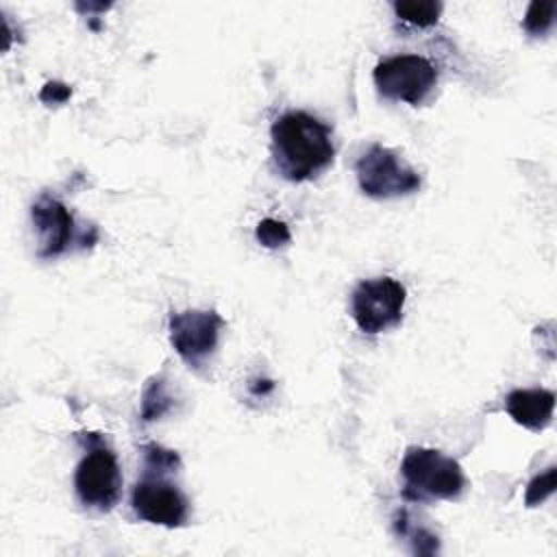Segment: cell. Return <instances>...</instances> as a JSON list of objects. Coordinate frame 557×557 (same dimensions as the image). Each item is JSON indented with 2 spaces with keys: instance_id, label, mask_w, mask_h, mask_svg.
I'll return each mask as SVG.
<instances>
[{
  "instance_id": "6da1fadb",
  "label": "cell",
  "mask_w": 557,
  "mask_h": 557,
  "mask_svg": "<svg viewBox=\"0 0 557 557\" xmlns=\"http://www.w3.org/2000/svg\"><path fill=\"white\" fill-rule=\"evenodd\" d=\"M270 148L276 172L302 183L320 176L335 159L331 128L307 111H285L272 122Z\"/></svg>"
},
{
  "instance_id": "2e32d148",
  "label": "cell",
  "mask_w": 557,
  "mask_h": 557,
  "mask_svg": "<svg viewBox=\"0 0 557 557\" xmlns=\"http://www.w3.org/2000/svg\"><path fill=\"white\" fill-rule=\"evenodd\" d=\"M257 239H259V244H263L265 248H278V246H285L287 242H289V228L283 224V222H278V220H274V218H265V220H261L259 222V226H257Z\"/></svg>"
},
{
  "instance_id": "8fae6325",
  "label": "cell",
  "mask_w": 557,
  "mask_h": 557,
  "mask_svg": "<svg viewBox=\"0 0 557 557\" xmlns=\"http://www.w3.org/2000/svg\"><path fill=\"white\" fill-rule=\"evenodd\" d=\"M442 2H433V0H426V2H416V0H400V2H394V13L403 20V22H409L413 26H420V28H426V26H433L440 15H442Z\"/></svg>"
},
{
  "instance_id": "5bb4252c",
  "label": "cell",
  "mask_w": 557,
  "mask_h": 557,
  "mask_svg": "<svg viewBox=\"0 0 557 557\" xmlns=\"http://www.w3.org/2000/svg\"><path fill=\"white\" fill-rule=\"evenodd\" d=\"M141 450H144V470H154V472L168 474L181 466L178 455L159 444H146Z\"/></svg>"
},
{
  "instance_id": "9a60e30c",
  "label": "cell",
  "mask_w": 557,
  "mask_h": 557,
  "mask_svg": "<svg viewBox=\"0 0 557 557\" xmlns=\"http://www.w3.org/2000/svg\"><path fill=\"white\" fill-rule=\"evenodd\" d=\"M555 492V466H548L542 474H535L524 492V503L527 507H535L544 503L548 496Z\"/></svg>"
},
{
  "instance_id": "e0dca14e",
  "label": "cell",
  "mask_w": 557,
  "mask_h": 557,
  "mask_svg": "<svg viewBox=\"0 0 557 557\" xmlns=\"http://www.w3.org/2000/svg\"><path fill=\"white\" fill-rule=\"evenodd\" d=\"M72 89L65 85V83H59V81H52V83H46L41 94H39V100L46 102V104H61L70 98Z\"/></svg>"
},
{
  "instance_id": "7c38bea8",
  "label": "cell",
  "mask_w": 557,
  "mask_h": 557,
  "mask_svg": "<svg viewBox=\"0 0 557 557\" xmlns=\"http://www.w3.org/2000/svg\"><path fill=\"white\" fill-rule=\"evenodd\" d=\"M172 409V396L168 394V387L163 379H152L141 396V420L150 422L161 418L165 411Z\"/></svg>"
},
{
  "instance_id": "52a82bcc",
  "label": "cell",
  "mask_w": 557,
  "mask_h": 557,
  "mask_svg": "<svg viewBox=\"0 0 557 557\" xmlns=\"http://www.w3.org/2000/svg\"><path fill=\"white\" fill-rule=\"evenodd\" d=\"M133 511L139 520L161 527H183L189 518L187 496L165 479V472L144 470V476L133 485Z\"/></svg>"
},
{
  "instance_id": "277c9868",
  "label": "cell",
  "mask_w": 557,
  "mask_h": 557,
  "mask_svg": "<svg viewBox=\"0 0 557 557\" xmlns=\"http://www.w3.org/2000/svg\"><path fill=\"white\" fill-rule=\"evenodd\" d=\"M372 78L383 98L418 107L435 89L437 70L420 54H396L381 59Z\"/></svg>"
},
{
  "instance_id": "4fadbf2b",
  "label": "cell",
  "mask_w": 557,
  "mask_h": 557,
  "mask_svg": "<svg viewBox=\"0 0 557 557\" xmlns=\"http://www.w3.org/2000/svg\"><path fill=\"white\" fill-rule=\"evenodd\" d=\"M555 11H557L555 2H531L522 20L524 30L533 37L546 35L555 24Z\"/></svg>"
},
{
  "instance_id": "3957f363",
  "label": "cell",
  "mask_w": 557,
  "mask_h": 557,
  "mask_svg": "<svg viewBox=\"0 0 557 557\" xmlns=\"http://www.w3.org/2000/svg\"><path fill=\"white\" fill-rule=\"evenodd\" d=\"M74 490L83 507L96 511H111L122 494V472L115 453L100 435L89 437L87 455L74 472Z\"/></svg>"
},
{
  "instance_id": "30bf717a",
  "label": "cell",
  "mask_w": 557,
  "mask_h": 557,
  "mask_svg": "<svg viewBox=\"0 0 557 557\" xmlns=\"http://www.w3.org/2000/svg\"><path fill=\"white\" fill-rule=\"evenodd\" d=\"M505 409L516 424L529 431H542L553 420L555 394L544 387L511 389L505 398Z\"/></svg>"
},
{
  "instance_id": "7a4b0ae2",
  "label": "cell",
  "mask_w": 557,
  "mask_h": 557,
  "mask_svg": "<svg viewBox=\"0 0 557 557\" xmlns=\"http://www.w3.org/2000/svg\"><path fill=\"white\" fill-rule=\"evenodd\" d=\"M403 498L411 503L453 500L459 498L466 487V474L461 466L433 448L411 446L400 461Z\"/></svg>"
},
{
  "instance_id": "9c48e42d",
  "label": "cell",
  "mask_w": 557,
  "mask_h": 557,
  "mask_svg": "<svg viewBox=\"0 0 557 557\" xmlns=\"http://www.w3.org/2000/svg\"><path fill=\"white\" fill-rule=\"evenodd\" d=\"M33 222L39 233V250L41 259H54L67 250L72 242L74 220L63 202L52 196H41L30 209Z\"/></svg>"
},
{
  "instance_id": "8992f818",
  "label": "cell",
  "mask_w": 557,
  "mask_h": 557,
  "mask_svg": "<svg viewBox=\"0 0 557 557\" xmlns=\"http://www.w3.org/2000/svg\"><path fill=\"white\" fill-rule=\"evenodd\" d=\"M405 287L392 276L361 281L352 292V318L368 335H379L403 320Z\"/></svg>"
},
{
  "instance_id": "ba28073f",
  "label": "cell",
  "mask_w": 557,
  "mask_h": 557,
  "mask_svg": "<svg viewBox=\"0 0 557 557\" xmlns=\"http://www.w3.org/2000/svg\"><path fill=\"white\" fill-rule=\"evenodd\" d=\"M224 320L211 309H187L170 315V342L178 357L194 370L207 366L218 348Z\"/></svg>"
},
{
  "instance_id": "5b68a950",
  "label": "cell",
  "mask_w": 557,
  "mask_h": 557,
  "mask_svg": "<svg viewBox=\"0 0 557 557\" xmlns=\"http://www.w3.org/2000/svg\"><path fill=\"white\" fill-rule=\"evenodd\" d=\"M359 187L376 200L407 196L420 189V174L400 154L381 144L370 146L355 165Z\"/></svg>"
}]
</instances>
